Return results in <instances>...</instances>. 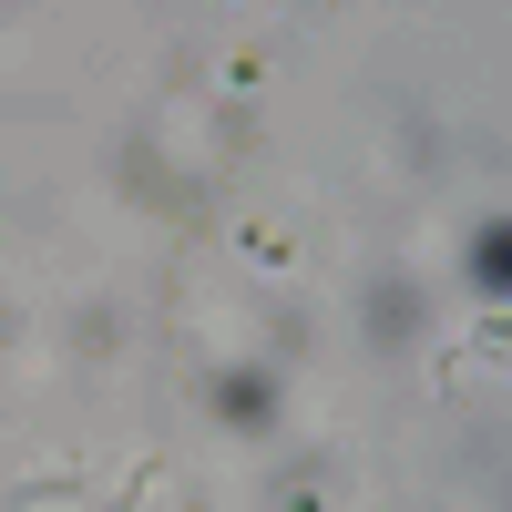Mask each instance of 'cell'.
<instances>
[{
  "label": "cell",
  "instance_id": "6da1fadb",
  "mask_svg": "<svg viewBox=\"0 0 512 512\" xmlns=\"http://www.w3.org/2000/svg\"><path fill=\"white\" fill-rule=\"evenodd\" d=\"M472 267H482V287H502V297H512V226H482Z\"/></svg>",
  "mask_w": 512,
  "mask_h": 512
}]
</instances>
